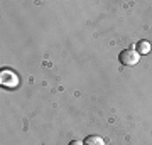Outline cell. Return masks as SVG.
Returning <instances> with one entry per match:
<instances>
[{
    "label": "cell",
    "mask_w": 152,
    "mask_h": 145,
    "mask_svg": "<svg viewBox=\"0 0 152 145\" xmlns=\"http://www.w3.org/2000/svg\"><path fill=\"white\" fill-rule=\"evenodd\" d=\"M69 145H85V144L80 142V140H73V142H69Z\"/></svg>",
    "instance_id": "obj_5"
},
{
    "label": "cell",
    "mask_w": 152,
    "mask_h": 145,
    "mask_svg": "<svg viewBox=\"0 0 152 145\" xmlns=\"http://www.w3.org/2000/svg\"><path fill=\"white\" fill-rule=\"evenodd\" d=\"M83 144L85 145H105V140L102 137H98V135H90V137L85 138Z\"/></svg>",
    "instance_id": "obj_3"
},
{
    "label": "cell",
    "mask_w": 152,
    "mask_h": 145,
    "mask_svg": "<svg viewBox=\"0 0 152 145\" xmlns=\"http://www.w3.org/2000/svg\"><path fill=\"white\" fill-rule=\"evenodd\" d=\"M10 79H12L14 85L19 83V78H17L14 73H10V71H2V85H4V86H10V83H9Z\"/></svg>",
    "instance_id": "obj_2"
},
{
    "label": "cell",
    "mask_w": 152,
    "mask_h": 145,
    "mask_svg": "<svg viewBox=\"0 0 152 145\" xmlns=\"http://www.w3.org/2000/svg\"><path fill=\"white\" fill-rule=\"evenodd\" d=\"M137 52L139 54H149L151 52V42H147V41H139V44H137Z\"/></svg>",
    "instance_id": "obj_4"
},
{
    "label": "cell",
    "mask_w": 152,
    "mask_h": 145,
    "mask_svg": "<svg viewBox=\"0 0 152 145\" xmlns=\"http://www.w3.org/2000/svg\"><path fill=\"white\" fill-rule=\"evenodd\" d=\"M118 59L124 66H135L139 63V59H140V54L137 51H134V49H125V51L120 52Z\"/></svg>",
    "instance_id": "obj_1"
}]
</instances>
